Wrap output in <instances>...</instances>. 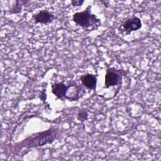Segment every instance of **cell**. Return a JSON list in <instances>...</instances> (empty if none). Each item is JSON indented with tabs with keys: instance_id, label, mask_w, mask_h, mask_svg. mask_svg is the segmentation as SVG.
Listing matches in <instances>:
<instances>
[{
	"instance_id": "12",
	"label": "cell",
	"mask_w": 161,
	"mask_h": 161,
	"mask_svg": "<svg viewBox=\"0 0 161 161\" xmlns=\"http://www.w3.org/2000/svg\"><path fill=\"white\" fill-rule=\"evenodd\" d=\"M45 91H46V90H43V91H42L41 92H40V98L43 101H45V100H46V98H47V94H46V92H45Z\"/></svg>"
},
{
	"instance_id": "11",
	"label": "cell",
	"mask_w": 161,
	"mask_h": 161,
	"mask_svg": "<svg viewBox=\"0 0 161 161\" xmlns=\"http://www.w3.org/2000/svg\"><path fill=\"white\" fill-rule=\"evenodd\" d=\"M84 3V1L80 0H72L71 1L70 3L73 6H80Z\"/></svg>"
},
{
	"instance_id": "10",
	"label": "cell",
	"mask_w": 161,
	"mask_h": 161,
	"mask_svg": "<svg viewBox=\"0 0 161 161\" xmlns=\"http://www.w3.org/2000/svg\"><path fill=\"white\" fill-rule=\"evenodd\" d=\"M21 1H16L15 5L13 6L12 9H11V13L15 14V13H18L21 11V4H20Z\"/></svg>"
},
{
	"instance_id": "13",
	"label": "cell",
	"mask_w": 161,
	"mask_h": 161,
	"mask_svg": "<svg viewBox=\"0 0 161 161\" xmlns=\"http://www.w3.org/2000/svg\"><path fill=\"white\" fill-rule=\"evenodd\" d=\"M100 2L103 4H104V5H108V3H109V1H100Z\"/></svg>"
},
{
	"instance_id": "9",
	"label": "cell",
	"mask_w": 161,
	"mask_h": 161,
	"mask_svg": "<svg viewBox=\"0 0 161 161\" xmlns=\"http://www.w3.org/2000/svg\"><path fill=\"white\" fill-rule=\"evenodd\" d=\"M77 118L79 121L81 122H84L86 121L88 118V113L87 111L84 109H80L77 115Z\"/></svg>"
},
{
	"instance_id": "8",
	"label": "cell",
	"mask_w": 161,
	"mask_h": 161,
	"mask_svg": "<svg viewBox=\"0 0 161 161\" xmlns=\"http://www.w3.org/2000/svg\"><path fill=\"white\" fill-rule=\"evenodd\" d=\"M79 80L82 85L87 89L96 91L97 85V75L87 73L80 76Z\"/></svg>"
},
{
	"instance_id": "6",
	"label": "cell",
	"mask_w": 161,
	"mask_h": 161,
	"mask_svg": "<svg viewBox=\"0 0 161 161\" xmlns=\"http://www.w3.org/2000/svg\"><path fill=\"white\" fill-rule=\"evenodd\" d=\"M32 18L36 23L47 25L51 23L55 18V16L52 12L46 9H42L33 14L32 16Z\"/></svg>"
},
{
	"instance_id": "5",
	"label": "cell",
	"mask_w": 161,
	"mask_h": 161,
	"mask_svg": "<svg viewBox=\"0 0 161 161\" xmlns=\"http://www.w3.org/2000/svg\"><path fill=\"white\" fill-rule=\"evenodd\" d=\"M142 26L140 18L137 16H133L126 18L121 25V30L126 34H130L133 31L140 30Z\"/></svg>"
},
{
	"instance_id": "7",
	"label": "cell",
	"mask_w": 161,
	"mask_h": 161,
	"mask_svg": "<svg viewBox=\"0 0 161 161\" xmlns=\"http://www.w3.org/2000/svg\"><path fill=\"white\" fill-rule=\"evenodd\" d=\"M52 94L58 99L64 101L66 98V94L68 89V84L63 82H54L51 86Z\"/></svg>"
},
{
	"instance_id": "2",
	"label": "cell",
	"mask_w": 161,
	"mask_h": 161,
	"mask_svg": "<svg viewBox=\"0 0 161 161\" xmlns=\"http://www.w3.org/2000/svg\"><path fill=\"white\" fill-rule=\"evenodd\" d=\"M58 138V131L55 128H49L47 130L39 132L35 136H31L24 140L28 147H42L53 143Z\"/></svg>"
},
{
	"instance_id": "4",
	"label": "cell",
	"mask_w": 161,
	"mask_h": 161,
	"mask_svg": "<svg viewBox=\"0 0 161 161\" xmlns=\"http://www.w3.org/2000/svg\"><path fill=\"white\" fill-rule=\"evenodd\" d=\"M67 84L68 89L65 99L69 101H76L83 96L85 93V91L81 86L82 85L77 84L74 80H70Z\"/></svg>"
},
{
	"instance_id": "1",
	"label": "cell",
	"mask_w": 161,
	"mask_h": 161,
	"mask_svg": "<svg viewBox=\"0 0 161 161\" xmlns=\"http://www.w3.org/2000/svg\"><path fill=\"white\" fill-rule=\"evenodd\" d=\"M91 6H88L84 10L76 12L72 15V21L79 26L84 29L92 30L97 29L101 23V20L96 15L92 13Z\"/></svg>"
},
{
	"instance_id": "3",
	"label": "cell",
	"mask_w": 161,
	"mask_h": 161,
	"mask_svg": "<svg viewBox=\"0 0 161 161\" xmlns=\"http://www.w3.org/2000/svg\"><path fill=\"white\" fill-rule=\"evenodd\" d=\"M126 74V72L120 69L115 67H108L106 70L104 77V86L106 88L119 86L121 84L123 77Z\"/></svg>"
}]
</instances>
